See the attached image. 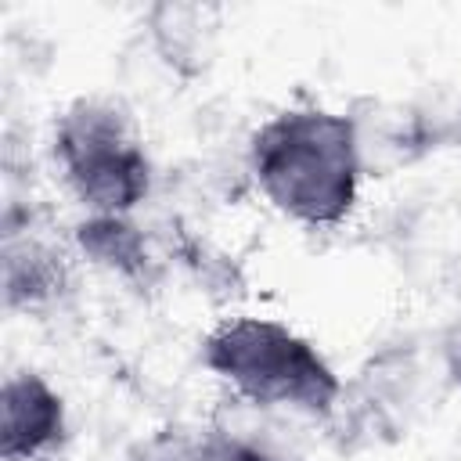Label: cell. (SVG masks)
Listing matches in <instances>:
<instances>
[{"label":"cell","mask_w":461,"mask_h":461,"mask_svg":"<svg viewBox=\"0 0 461 461\" xmlns=\"http://www.w3.org/2000/svg\"><path fill=\"white\" fill-rule=\"evenodd\" d=\"M249 169L267 202L313 230L339 227L360 194L364 148L353 115L285 108L249 140Z\"/></svg>","instance_id":"1"},{"label":"cell","mask_w":461,"mask_h":461,"mask_svg":"<svg viewBox=\"0 0 461 461\" xmlns=\"http://www.w3.org/2000/svg\"><path fill=\"white\" fill-rule=\"evenodd\" d=\"M202 364L256 407L331 418L346 393L324 353L274 317L220 321L202 339Z\"/></svg>","instance_id":"2"},{"label":"cell","mask_w":461,"mask_h":461,"mask_svg":"<svg viewBox=\"0 0 461 461\" xmlns=\"http://www.w3.org/2000/svg\"><path fill=\"white\" fill-rule=\"evenodd\" d=\"M54 162L86 216H130L151 187L148 151L115 101L79 97L54 122Z\"/></svg>","instance_id":"3"},{"label":"cell","mask_w":461,"mask_h":461,"mask_svg":"<svg viewBox=\"0 0 461 461\" xmlns=\"http://www.w3.org/2000/svg\"><path fill=\"white\" fill-rule=\"evenodd\" d=\"M68 436L61 393L40 371H11L0 393V457L40 461L50 457Z\"/></svg>","instance_id":"4"},{"label":"cell","mask_w":461,"mask_h":461,"mask_svg":"<svg viewBox=\"0 0 461 461\" xmlns=\"http://www.w3.org/2000/svg\"><path fill=\"white\" fill-rule=\"evenodd\" d=\"M68 285V259L65 252L36 230L32 216L25 212L22 223L7 209L4 212V303L7 310H36L54 303Z\"/></svg>","instance_id":"5"},{"label":"cell","mask_w":461,"mask_h":461,"mask_svg":"<svg viewBox=\"0 0 461 461\" xmlns=\"http://www.w3.org/2000/svg\"><path fill=\"white\" fill-rule=\"evenodd\" d=\"M76 245L94 263L126 281L151 277V256L140 227L130 216H86L76 223Z\"/></svg>","instance_id":"6"},{"label":"cell","mask_w":461,"mask_h":461,"mask_svg":"<svg viewBox=\"0 0 461 461\" xmlns=\"http://www.w3.org/2000/svg\"><path fill=\"white\" fill-rule=\"evenodd\" d=\"M209 14L212 11L205 7H176V4H162L151 11L155 47L173 68L194 72L209 58V36H212V25H205Z\"/></svg>","instance_id":"7"},{"label":"cell","mask_w":461,"mask_h":461,"mask_svg":"<svg viewBox=\"0 0 461 461\" xmlns=\"http://www.w3.org/2000/svg\"><path fill=\"white\" fill-rule=\"evenodd\" d=\"M443 364H447L450 382L461 389V321L447 331V342H443Z\"/></svg>","instance_id":"8"}]
</instances>
